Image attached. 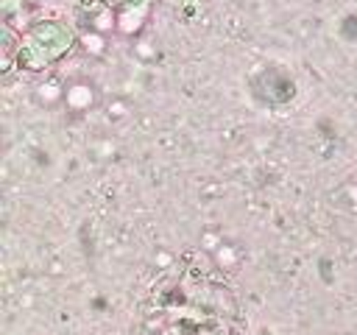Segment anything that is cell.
Here are the masks:
<instances>
[{"label": "cell", "instance_id": "cell-1", "mask_svg": "<svg viewBox=\"0 0 357 335\" xmlns=\"http://www.w3.org/2000/svg\"><path fill=\"white\" fill-rule=\"evenodd\" d=\"M139 313L137 335H240L231 293L198 268L156 282Z\"/></svg>", "mask_w": 357, "mask_h": 335}, {"label": "cell", "instance_id": "cell-2", "mask_svg": "<svg viewBox=\"0 0 357 335\" xmlns=\"http://www.w3.org/2000/svg\"><path fill=\"white\" fill-rule=\"evenodd\" d=\"M73 36L67 28H61L59 22H42L31 31L28 42L20 50V61H25L31 70H39L42 64L59 59L67 47H70Z\"/></svg>", "mask_w": 357, "mask_h": 335}, {"label": "cell", "instance_id": "cell-3", "mask_svg": "<svg viewBox=\"0 0 357 335\" xmlns=\"http://www.w3.org/2000/svg\"><path fill=\"white\" fill-rule=\"evenodd\" d=\"M126 3H137V0H126Z\"/></svg>", "mask_w": 357, "mask_h": 335}]
</instances>
